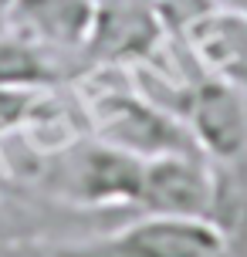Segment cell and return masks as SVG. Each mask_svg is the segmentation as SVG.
<instances>
[{"instance_id":"obj_1","label":"cell","mask_w":247,"mask_h":257,"mask_svg":"<svg viewBox=\"0 0 247 257\" xmlns=\"http://www.w3.org/2000/svg\"><path fill=\"white\" fill-rule=\"evenodd\" d=\"M88 118L95 139L139 159L169 153H200L190 128L169 108L149 102L129 85H102L88 95Z\"/></svg>"},{"instance_id":"obj_2","label":"cell","mask_w":247,"mask_h":257,"mask_svg":"<svg viewBox=\"0 0 247 257\" xmlns=\"http://www.w3.org/2000/svg\"><path fill=\"white\" fill-rule=\"evenodd\" d=\"M48 257H230L217 223L203 217H156L146 213L115 233L58 247Z\"/></svg>"},{"instance_id":"obj_3","label":"cell","mask_w":247,"mask_h":257,"mask_svg":"<svg viewBox=\"0 0 247 257\" xmlns=\"http://www.w3.org/2000/svg\"><path fill=\"white\" fill-rule=\"evenodd\" d=\"M213 206V169L203 153H169L146 159L139 210L156 217H203Z\"/></svg>"},{"instance_id":"obj_4","label":"cell","mask_w":247,"mask_h":257,"mask_svg":"<svg viewBox=\"0 0 247 257\" xmlns=\"http://www.w3.org/2000/svg\"><path fill=\"white\" fill-rule=\"evenodd\" d=\"M183 122L200 153L210 159H234L247 149V91L220 78H203L190 88Z\"/></svg>"},{"instance_id":"obj_5","label":"cell","mask_w":247,"mask_h":257,"mask_svg":"<svg viewBox=\"0 0 247 257\" xmlns=\"http://www.w3.org/2000/svg\"><path fill=\"white\" fill-rule=\"evenodd\" d=\"M98 21V0H14L4 27L38 48L81 58Z\"/></svg>"},{"instance_id":"obj_6","label":"cell","mask_w":247,"mask_h":257,"mask_svg":"<svg viewBox=\"0 0 247 257\" xmlns=\"http://www.w3.org/2000/svg\"><path fill=\"white\" fill-rule=\"evenodd\" d=\"M146 159L115 146H85L71 169V196L81 206H139Z\"/></svg>"},{"instance_id":"obj_7","label":"cell","mask_w":247,"mask_h":257,"mask_svg":"<svg viewBox=\"0 0 247 257\" xmlns=\"http://www.w3.org/2000/svg\"><path fill=\"white\" fill-rule=\"evenodd\" d=\"M186 44L210 75L247 91V17L227 7H210L186 27Z\"/></svg>"},{"instance_id":"obj_8","label":"cell","mask_w":247,"mask_h":257,"mask_svg":"<svg viewBox=\"0 0 247 257\" xmlns=\"http://www.w3.org/2000/svg\"><path fill=\"white\" fill-rule=\"evenodd\" d=\"M71 61L38 48L31 41L0 27V88L7 91H48L61 85L71 71Z\"/></svg>"},{"instance_id":"obj_9","label":"cell","mask_w":247,"mask_h":257,"mask_svg":"<svg viewBox=\"0 0 247 257\" xmlns=\"http://www.w3.org/2000/svg\"><path fill=\"white\" fill-rule=\"evenodd\" d=\"M41 91H7L0 88V136L4 132H11V128L24 125L27 115H31V108L38 102Z\"/></svg>"},{"instance_id":"obj_10","label":"cell","mask_w":247,"mask_h":257,"mask_svg":"<svg viewBox=\"0 0 247 257\" xmlns=\"http://www.w3.org/2000/svg\"><path fill=\"white\" fill-rule=\"evenodd\" d=\"M217 7H227V11H237L247 17V0H217Z\"/></svg>"},{"instance_id":"obj_11","label":"cell","mask_w":247,"mask_h":257,"mask_svg":"<svg viewBox=\"0 0 247 257\" xmlns=\"http://www.w3.org/2000/svg\"><path fill=\"white\" fill-rule=\"evenodd\" d=\"M14 0H0V27H4V17H7V11H11Z\"/></svg>"},{"instance_id":"obj_12","label":"cell","mask_w":247,"mask_h":257,"mask_svg":"<svg viewBox=\"0 0 247 257\" xmlns=\"http://www.w3.org/2000/svg\"><path fill=\"white\" fill-rule=\"evenodd\" d=\"M213 4H217V0H213Z\"/></svg>"}]
</instances>
